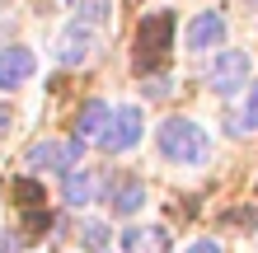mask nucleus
<instances>
[{
    "label": "nucleus",
    "instance_id": "f257e3e1",
    "mask_svg": "<svg viewBox=\"0 0 258 253\" xmlns=\"http://www.w3.org/2000/svg\"><path fill=\"white\" fill-rule=\"evenodd\" d=\"M155 145L169 164H202L207 159V131L188 117H164L155 131Z\"/></svg>",
    "mask_w": 258,
    "mask_h": 253
},
{
    "label": "nucleus",
    "instance_id": "f03ea898",
    "mask_svg": "<svg viewBox=\"0 0 258 253\" xmlns=\"http://www.w3.org/2000/svg\"><path fill=\"white\" fill-rule=\"evenodd\" d=\"M169 42H174V14L169 10L146 14L136 28V70H155L169 56Z\"/></svg>",
    "mask_w": 258,
    "mask_h": 253
},
{
    "label": "nucleus",
    "instance_id": "7ed1b4c3",
    "mask_svg": "<svg viewBox=\"0 0 258 253\" xmlns=\"http://www.w3.org/2000/svg\"><path fill=\"white\" fill-rule=\"evenodd\" d=\"M141 108H132V103H127V108H113L108 113V127H103V136H99V145H103V150H108V155H127L132 150V145L136 141H141Z\"/></svg>",
    "mask_w": 258,
    "mask_h": 253
},
{
    "label": "nucleus",
    "instance_id": "20e7f679",
    "mask_svg": "<svg viewBox=\"0 0 258 253\" xmlns=\"http://www.w3.org/2000/svg\"><path fill=\"white\" fill-rule=\"evenodd\" d=\"M80 159V141H38L33 150L24 155L28 174H71V164Z\"/></svg>",
    "mask_w": 258,
    "mask_h": 253
},
{
    "label": "nucleus",
    "instance_id": "39448f33",
    "mask_svg": "<svg viewBox=\"0 0 258 253\" xmlns=\"http://www.w3.org/2000/svg\"><path fill=\"white\" fill-rule=\"evenodd\" d=\"M249 70H253V61H249V52H221L216 56V66H211V89L216 94H235V89H244L249 85Z\"/></svg>",
    "mask_w": 258,
    "mask_h": 253
},
{
    "label": "nucleus",
    "instance_id": "423d86ee",
    "mask_svg": "<svg viewBox=\"0 0 258 253\" xmlns=\"http://www.w3.org/2000/svg\"><path fill=\"white\" fill-rule=\"evenodd\" d=\"M99 42H94V28L89 24H66V33L56 38V61L61 66H80V61H89V52H94Z\"/></svg>",
    "mask_w": 258,
    "mask_h": 253
},
{
    "label": "nucleus",
    "instance_id": "0eeeda50",
    "mask_svg": "<svg viewBox=\"0 0 258 253\" xmlns=\"http://www.w3.org/2000/svg\"><path fill=\"white\" fill-rule=\"evenodd\" d=\"M221 38H225V19H221V10H202V14H192V24H188V47H192V52H211V47H221Z\"/></svg>",
    "mask_w": 258,
    "mask_h": 253
},
{
    "label": "nucleus",
    "instance_id": "6e6552de",
    "mask_svg": "<svg viewBox=\"0 0 258 253\" xmlns=\"http://www.w3.org/2000/svg\"><path fill=\"white\" fill-rule=\"evenodd\" d=\"M33 70H38V56L28 47H5L0 52V89H19Z\"/></svg>",
    "mask_w": 258,
    "mask_h": 253
},
{
    "label": "nucleus",
    "instance_id": "1a4fd4ad",
    "mask_svg": "<svg viewBox=\"0 0 258 253\" xmlns=\"http://www.w3.org/2000/svg\"><path fill=\"white\" fill-rule=\"evenodd\" d=\"M61 197H66V206L85 211L89 202H99V174L94 169H71L66 183H61Z\"/></svg>",
    "mask_w": 258,
    "mask_h": 253
},
{
    "label": "nucleus",
    "instance_id": "9d476101",
    "mask_svg": "<svg viewBox=\"0 0 258 253\" xmlns=\"http://www.w3.org/2000/svg\"><path fill=\"white\" fill-rule=\"evenodd\" d=\"M108 113H113V108H108L103 99H89L85 108H80V117H75V141H80V145H85V141H99L103 127H108Z\"/></svg>",
    "mask_w": 258,
    "mask_h": 253
},
{
    "label": "nucleus",
    "instance_id": "9b49d317",
    "mask_svg": "<svg viewBox=\"0 0 258 253\" xmlns=\"http://www.w3.org/2000/svg\"><path fill=\"white\" fill-rule=\"evenodd\" d=\"M122 253H169V230L160 225H141L122 234Z\"/></svg>",
    "mask_w": 258,
    "mask_h": 253
},
{
    "label": "nucleus",
    "instance_id": "f8f14e48",
    "mask_svg": "<svg viewBox=\"0 0 258 253\" xmlns=\"http://www.w3.org/2000/svg\"><path fill=\"white\" fill-rule=\"evenodd\" d=\"M141 206H146V188L136 183V178H132V183H117V188H113V211H117V216H136Z\"/></svg>",
    "mask_w": 258,
    "mask_h": 253
},
{
    "label": "nucleus",
    "instance_id": "ddd939ff",
    "mask_svg": "<svg viewBox=\"0 0 258 253\" xmlns=\"http://www.w3.org/2000/svg\"><path fill=\"white\" fill-rule=\"evenodd\" d=\"M71 10L80 14V24L94 28V24H103V19L113 14V0H71Z\"/></svg>",
    "mask_w": 258,
    "mask_h": 253
},
{
    "label": "nucleus",
    "instance_id": "4468645a",
    "mask_svg": "<svg viewBox=\"0 0 258 253\" xmlns=\"http://www.w3.org/2000/svg\"><path fill=\"white\" fill-rule=\"evenodd\" d=\"M80 244H85L89 253H103V248L113 244V234H108L103 220H85V225H80Z\"/></svg>",
    "mask_w": 258,
    "mask_h": 253
},
{
    "label": "nucleus",
    "instance_id": "2eb2a0df",
    "mask_svg": "<svg viewBox=\"0 0 258 253\" xmlns=\"http://www.w3.org/2000/svg\"><path fill=\"white\" fill-rule=\"evenodd\" d=\"M258 127V85L249 89V108H244V127H239V131H253Z\"/></svg>",
    "mask_w": 258,
    "mask_h": 253
},
{
    "label": "nucleus",
    "instance_id": "dca6fc26",
    "mask_svg": "<svg viewBox=\"0 0 258 253\" xmlns=\"http://www.w3.org/2000/svg\"><path fill=\"white\" fill-rule=\"evenodd\" d=\"M141 94H146V99H164V94H169V75H160V80H146V85H141Z\"/></svg>",
    "mask_w": 258,
    "mask_h": 253
},
{
    "label": "nucleus",
    "instance_id": "f3484780",
    "mask_svg": "<svg viewBox=\"0 0 258 253\" xmlns=\"http://www.w3.org/2000/svg\"><path fill=\"white\" fill-rule=\"evenodd\" d=\"M183 253H221V248H216V239H192Z\"/></svg>",
    "mask_w": 258,
    "mask_h": 253
},
{
    "label": "nucleus",
    "instance_id": "a211bd4d",
    "mask_svg": "<svg viewBox=\"0 0 258 253\" xmlns=\"http://www.w3.org/2000/svg\"><path fill=\"white\" fill-rule=\"evenodd\" d=\"M5 131H10V108L0 103V136H5Z\"/></svg>",
    "mask_w": 258,
    "mask_h": 253
},
{
    "label": "nucleus",
    "instance_id": "6ab92c4d",
    "mask_svg": "<svg viewBox=\"0 0 258 253\" xmlns=\"http://www.w3.org/2000/svg\"><path fill=\"white\" fill-rule=\"evenodd\" d=\"M0 253H5V239H0Z\"/></svg>",
    "mask_w": 258,
    "mask_h": 253
}]
</instances>
